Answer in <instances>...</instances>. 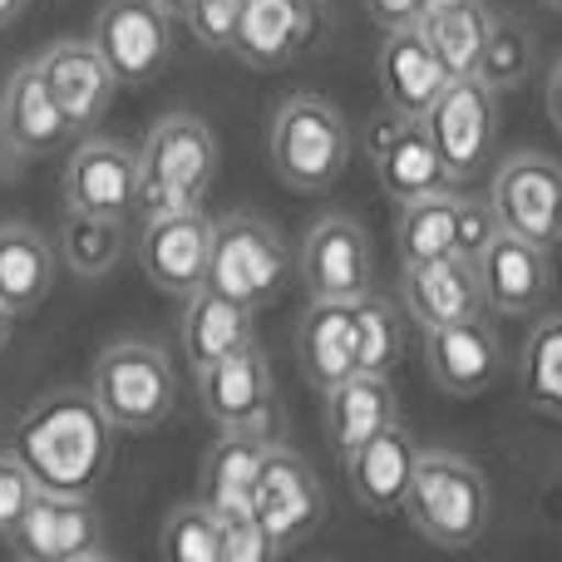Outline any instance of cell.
Masks as SVG:
<instances>
[{
  "mask_svg": "<svg viewBox=\"0 0 562 562\" xmlns=\"http://www.w3.org/2000/svg\"><path fill=\"white\" fill-rule=\"evenodd\" d=\"M109 415L94 390H55L15 429L10 454L49 494H94L109 474Z\"/></svg>",
  "mask_w": 562,
  "mask_h": 562,
  "instance_id": "cell-1",
  "label": "cell"
},
{
  "mask_svg": "<svg viewBox=\"0 0 562 562\" xmlns=\"http://www.w3.org/2000/svg\"><path fill=\"white\" fill-rule=\"evenodd\" d=\"M217 173V138L198 114H164L138 148V207L183 213L203 207Z\"/></svg>",
  "mask_w": 562,
  "mask_h": 562,
  "instance_id": "cell-2",
  "label": "cell"
},
{
  "mask_svg": "<svg viewBox=\"0 0 562 562\" xmlns=\"http://www.w3.org/2000/svg\"><path fill=\"white\" fill-rule=\"evenodd\" d=\"M405 514L429 543L439 548H469L488 528V484L469 459L449 449L419 454L415 479H409Z\"/></svg>",
  "mask_w": 562,
  "mask_h": 562,
  "instance_id": "cell-3",
  "label": "cell"
},
{
  "mask_svg": "<svg viewBox=\"0 0 562 562\" xmlns=\"http://www.w3.org/2000/svg\"><path fill=\"white\" fill-rule=\"evenodd\" d=\"M94 400L114 429H158L178 405V370L154 340H114L94 360Z\"/></svg>",
  "mask_w": 562,
  "mask_h": 562,
  "instance_id": "cell-4",
  "label": "cell"
},
{
  "mask_svg": "<svg viewBox=\"0 0 562 562\" xmlns=\"http://www.w3.org/2000/svg\"><path fill=\"white\" fill-rule=\"evenodd\" d=\"M350 164V128L340 109L316 94H296L272 119V168L296 193H321Z\"/></svg>",
  "mask_w": 562,
  "mask_h": 562,
  "instance_id": "cell-5",
  "label": "cell"
},
{
  "mask_svg": "<svg viewBox=\"0 0 562 562\" xmlns=\"http://www.w3.org/2000/svg\"><path fill=\"white\" fill-rule=\"evenodd\" d=\"M286 277H291V252L272 223L233 213L213 227V262H207L203 286L262 311L267 301H277Z\"/></svg>",
  "mask_w": 562,
  "mask_h": 562,
  "instance_id": "cell-6",
  "label": "cell"
},
{
  "mask_svg": "<svg viewBox=\"0 0 562 562\" xmlns=\"http://www.w3.org/2000/svg\"><path fill=\"white\" fill-rule=\"evenodd\" d=\"M10 553L25 562H79L104 548V518L89 494H49L40 488L20 524L10 528Z\"/></svg>",
  "mask_w": 562,
  "mask_h": 562,
  "instance_id": "cell-7",
  "label": "cell"
},
{
  "mask_svg": "<svg viewBox=\"0 0 562 562\" xmlns=\"http://www.w3.org/2000/svg\"><path fill=\"white\" fill-rule=\"evenodd\" d=\"M173 10L164 0H104L94 15V45L119 85H148L173 49Z\"/></svg>",
  "mask_w": 562,
  "mask_h": 562,
  "instance_id": "cell-8",
  "label": "cell"
},
{
  "mask_svg": "<svg viewBox=\"0 0 562 562\" xmlns=\"http://www.w3.org/2000/svg\"><path fill=\"white\" fill-rule=\"evenodd\" d=\"M425 124L454 183H469L494 164V89L479 75L449 79V89L429 109Z\"/></svg>",
  "mask_w": 562,
  "mask_h": 562,
  "instance_id": "cell-9",
  "label": "cell"
},
{
  "mask_svg": "<svg viewBox=\"0 0 562 562\" xmlns=\"http://www.w3.org/2000/svg\"><path fill=\"white\" fill-rule=\"evenodd\" d=\"M498 223L518 237L553 247L562 243V164L548 154H508L494 173Z\"/></svg>",
  "mask_w": 562,
  "mask_h": 562,
  "instance_id": "cell-10",
  "label": "cell"
},
{
  "mask_svg": "<svg viewBox=\"0 0 562 562\" xmlns=\"http://www.w3.org/2000/svg\"><path fill=\"white\" fill-rule=\"evenodd\" d=\"M213 227L203 207H183V213H154L138 237V262L144 277L168 296H193L207 281L213 262Z\"/></svg>",
  "mask_w": 562,
  "mask_h": 562,
  "instance_id": "cell-11",
  "label": "cell"
},
{
  "mask_svg": "<svg viewBox=\"0 0 562 562\" xmlns=\"http://www.w3.org/2000/svg\"><path fill=\"white\" fill-rule=\"evenodd\" d=\"M257 518L272 533L277 553L306 543L311 533L326 518V494H321L311 464L286 445H272L262 459V474H257Z\"/></svg>",
  "mask_w": 562,
  "mask_h": 562,
  "instance_id": "cell-12",
  "label": "cell"
},
{
  "mask_svg": "<svg viewBox=\"0 0 562 562\" xmlns=\"http://www.w3.org/2000/svg\"><path fill=\"white\" fill-rule=\"evenodd\" d=\"M301 281L316 301H360L375 291L370 237L350 217H321L301 243Z\"/></svg>",
  "mask_w": 562,
  "mask_h": 562,
  "instance_id": "cell-13",
  "label": "cell"
},
{
  "mask_svg": "<svg viewBox=\"0 0 562 562\" xmlns=\"http://www.w3.org/2000/svg\"><path fill=\"white\" fill-rule=\"evenodd\" d=\"M65 207L124 223L138 207V154L114 138H89L65 168Z\"/></svg>",
  "mask_w": 562,
  "mask_h": 562,
  "instance_id": "cell-14",
  "label": "cell"
},
{
  "mask_svg": "<svg viewBox=\"0 0 562 562\" xmlns=\"http://www.w3.org/2000/svg\"><path fill=\"white\" fill-rule=\"evenodd\" d=\"M198 400L217 429H267L272 419V370L262 346H247L198 370Z\"/></svg>",
  "mask_w": 562,
  "mask_h": 562,
  "instance_id": "cell-15",
  "label": "cell"
},
{
  "mask_svg": "<svg viewBox=\"0 0 562 562\" xmlns=\"http://www.w3.org/2000/svg\"><path fill=\"white\" fill-rule=\"evenodd\" d=\"M35 65H40V75H45L49 94H55L59 114L69 119V128L89 134V128L104 119L109 99H114V85H119L109 59L99 55V45L94 40H59Z\"/></svg>",
  "mask_w": 562,
  "mask_h": 562,
  "instance_id": "cell-16",
  "label": "cell"
},
{
  "mask_svg": "<svg viewBox=\"0 0 562 562\" xmlns=\"http://www.w3.org/2000/svg\"><path fill=\"white\" fill-rule=\"evenodd\" d=\"M370 154H375V173H380V188H385L395 203H409V198H425V193H439L449 188L445 158L435 148V134H429L425 119H400L390 114V124L370 134Z\"/></svg>",
  "mask_w": 562,
  "mask_h": 562,
  "instance_id": "cell-17",
  "label": "cell"
},
{
  "mask_svg": "<svg viewBox=\"0 0 562 562\" xmlns=\"http://www.w3.org/2000/svg\"><path fill=\"white\" fill-rule=\"evenodd\" d=\"M449 69L439 49L419 25L390 30L385 49H380V89H385V109L400 119H429L439 94L449 89Z\"/></svg>",
  "mask_w": 562,
  "mask_h": 562,
  "instance_id": "cell-18",
  "label": "cell"
},
{
  "mask_svg": "<svg viewBox=\"0 0 562 562\" xmlns=\"http://www.w3.org/2000/svg\"><path fill=\"white\" fill-rule=\"evenodd\" d=\"M272 449L267 429H223L213 449L203 459V479H198V498L213 508L223 524L237 518H257V474H262V459Z\"/></svg>",
  "mask_w": 562,
  "mask_h": 562,
  "instance_id": "cell-19",
  "label": "cell"
},
{
  "mask_svg": "<svg viewBox=\"0 0 562 562\" xmlns=\"http://www.w3.org/2000/svg\"><path fill=\"white\" fill-rule=\"evenodd\" d=\"M488 296H484V277L479 262L449 252L435 262H415L405 267V311L415 316V326H449V321H469L484 316Z\"/></svg>",
  "mask_w": 562,
  "mask_h": 562,
  "instance_id": "cell-20",
  "label": "cell"
},
{
  "mask_svg": "<svg viewBox=\"0 0 562 562\" xmlns=\"http://www.w3.org/2000/svg\"><path fill=\"white\" fill-rule=\"evenodd\" d=\"M419 464V445L400 419H390L385 429L366 439L356 454L346 459L350 474V494L370 508V514H400L409 498V479H415Z\"/></svg>",
  "mask_w": 562,
  "mask_h": 562,
  "instance_id": "cell-21",
  "label": "cell"
},
{
  "mask_svg": "<svg viewBox=\"0 0 562 562\" xmlns=\"http://www.w3.org/2000/svg\"><path fill=\"white\" fill-rule=\"evenodd\" d=\"M479 277H484V296L504 316H528L553 286V267H548V247L533 237H518L498 227L488 252L479 257Z\"/></svg>",
  "mask_w": 562,
  "mask_h": 562,
  "instance_id": "cell-22",
  "label": "cell"
},
{
  "mask_svg": "<svg viewBox=\"0 0 562 562\" xmlns=\"http://www.w3.org/2000/svg\"><path fill=\"white\" fill-rule=\"evenodd\" d=\"M425 360H429V380L445 395H479L498 375V336L484 326V316L429 326Z\"/></svg>",
  "mask_w": 562,
  "mask_h": 562,
  "instance_id": "cell-23",
  "label": "cell"
},
{
  "mask_svg": "<svg viewBox=\"0 0 562 562\" xmlns=\"http://www.w3.org/2000/svg\"><path fill=\"white\" fill-rule=\"evenodd\" d=\"M65 134H75V128L59 114L40 65H20L10 75L5 94H0V144L15 158H40V154H55L65 144Z\"/></svg>",
  "mask_w": 562,
  "mask_h": 562,
  "instance_id": "cell-24",
  "label": "cell"
},
{
  "mask_svg": "<svg viewBox=\"0 0 562 562\" xmlns=\"http://www.w3.org/2000/svg\"><path fill=\"white\" fill-rule=\"evenodd\" d=\"M311 35L306 0H243V20L233 35V55L247 69H281L296 59Z\"/></svg>",
  "mask_w": 562,
  "mask_h": 562,
  "instance_id": "cell-25",
  "label": "cell"
},
{
  "mask_svg": "<svg viewBox=\"0 0 562 562\" xmlns=\"http://www.w3.org/2000/svg\"><path fill=\"white\" fill-rule=\"evenodd\" d=\"M247 346H257L252 306H243V301L223 296V291H213V286H198L183 311V360L193 366V375L203 366H217V360L237 356V350H247Z\"/></svg>",
  "mask_w": 562,
  "mask_h": 562,
  "instance_id": "cell-26",
  "label": "cell"
},
{
  "mask_svg": "<svg viewBox=\"0 0 562 562\" xmlns=\"http://www.w3.org/2000/svg\"><path fill=\"white\" fill-rule=\"evenodd\" d=\"M296 356L306 380L326 395L330 385H340L346 375H356V301H316L301 316Z\"/></svg>",
  "mask_w": 562,
  "mask_h": 562,
  "instance_id": "cell-27",
  "label": "cell"
},
{
  "mask_svg": "<svg viewBox=\"0 0 562 562\" xmlns=\"http://www.w3.org/2000/svg\"><path fill=\"white\" fill-rule=\"evenodd\" d=\"M395 419V390H390V375H346L340 385L326 390V429L330 445H336L340 459H350L360 445H366L375 429H385Z\"/></svg>",
  "mask_w": 562,
  "mask_h": 562,
  "instance_id": "cell-28",
  "label": "cell"
},
{
  "mask_svg": "<svg viewBox=\"0 0 562 562\" xmlns=\"http://www.w3.org/2000/svg\"><path fill=\"white\" fill-rule=\"evenodd\" d=\"M55 247L30 223H0V301L30 316L55 286Z\"/></svg>",
  "mask_w": 562,
  "mask_h": 562,
  "instance_id": "cell-29",
  "label": "cell"
},
{
  "mask_svg": "<svg viewBox=\"0 0 562 562\" xmlns=\"http://www.w3.org/2000/svg\"><path fill=\"white\" fill-rule=\"evenodd\" d=\"M459 207L464 198L439 188V193L409 198L400 203V223H395V243H400V262H435V257H449L459 243Z\"/></svg>",
  "mask_w": 562,
  "mask_h": 562,
  "instance_id": "cell-30",
  "label": "cell"
},
{
  "mask_svg": "<svg viewBox=\"0 0 562 562\" xmlns=\"http://www.w3.org/2000/svg\"><path fill=\"white\" fill-rule=\"evenodd\" d=\"M55 252L65 257V267L75 277H85V281L109 277L128 252L124 223H119V217H94V213H75V207H69L65 223H59Z\"/></svg>",
  "mask_w": 562,
  "mask_h": 562,
  "instance_id": "cell-31",
  "label": "cell"
},
{
  "mask_svg": "<svg viewBox=\"0 0 562 562\" xmlns=\"http://www.w3.org/2000/svg\"><path fill=\"white\" fill-rule=\"evenodd\" d=\"M488 20H494V10H488L484 0H464V5H449V10H439V15H429L419 30H425L429 45L439 49V59H445L449 75L464 79V75H479Z\"/></svg>",
  "mask_w": 562,
  "mask_h": 562,
  "instance_id": "cell-32",
  "label": "cell"
},
{
  "mask_svg": "<svg viewBox=\"0 0 562 562\" xmlns=\"http://www.w3.org/2000/svg\"><path fill=\"white\" fill-rule=\"evenodd\" d=\"M518 385L538 415L562 419V316H538V326L528 330Z\"/></svg>",
  "mask_w": 562,
  "mask_h": 562,
  "instance_id": "cell-33",
  "label": "cell"
},
{
  "mask_svg": "<svg viewBox=\"0 0 562 562\" xmlns=\"http://www.w3.org/2000/svg\"><path fill=\"white\" fill-rule=\"evenodd\" d=\"M168 562H227V524L198 498L168 514L164 533H158Z\"/></svg>",
  "mask_w": 562,
  "mask_h": 562,
  "instance_id": "cell-34",
  "label": "cell"
},
{
  "mask_svg": "<svg viewBox=\"0 0 562 562\" xmlns=\"http://www.w3.org/2000/svg\"><path fill=\"white\" fill-rule=\"evenodd\" d=\"M533 35H528V25L518 15H494L488 20V40H484V59H479V79H484L488 89H518L528 85V75H533Z\"/></svg>",
  "mask_w": 562,
  "mask_h": 562,
  "instance_id": "cell-35",
  "label": "cell"
},
{
  "mask_svg": "<svg viewBox=\"0 0 562 562\" xmlns=\"http://www.w3.org/2000/svg\"><path fill=\"white\" fill-rule=\"evenodd\" d=\"M400 360V311L385 296L356 301V370L366 375H390Z\"/></svg>",
  "mask_w": 562,
  "mask_h": 562,
  "instance_id": "cell-36",
  "label": "cell"
},
{
  "mask_svg": "<svg viewBox=\"0 0 562 562\" xmlns=\"http://www.w3.org/2000/svg\"><path fill=\"white\" fill-rule=\"evenodd\" d=\"M237 20H243V0H193L188 5V25L207 49H233Z\"/></svg>",
  "mask_w": 562,
  "mask_h": 562,
  "instance_id": "cell-37",
  "label": "cell"
},
{
  "mask_svg": "<svg viewBox=\"0 0 562 562\" xmlns=\"http://www.w3.org/2000/svg\"><path fill=\"white\" fill-rule=\"evenodd\" d=\"M35 494H40V484L30 479V469L15 454H0V538H10V528L20 524V514L30 508Z\"/></svg>",
  "mask_w": 562,
  "mask_h": 562,
  "instance_id": "cell-38",
  "label": "cell"
},
{
  "mask_svg": "<svg viewBox=\"0 0 562 562\" xmlns=\"http://www.w3.org/2000/svg\"><path fill=\"white\" fill-rule=\"evenodd\" d=\"M498 207H494V198L488 203H474V198H464V207H459V243H454V252L459 257H469V262H479V257L488 252V243L498 237Z\"/></svg>",
  "mask_w": 562,
  "mask_h": 562,
  "instance_id": "cell-39",
  "label": "cell"
},
{
  "mask_svg": "<svg viewBox=\"0 0 562 562\" xmlns=\"http://www.w3.org/2000/svg\"><path fill=\"white\" fill-rule=\"evenodd\" d=\"M267 558H277V543L262 528V518H237V524H227V562H267Z\"/></svg>",
  "mask_w": 562,
  "mask_h": 562,
  "instance_id": "cell-40",
  "label": "cell"
},
{
  "mask_svg": "<svg viewBox=\"0 0 562 562\" xmlns=\"http://www.w3.org/2000/svg\"><path fill=\"white\" fill-rule=\"evenodd\" d=\"M370 20L380 30H405V25H419V0H366Z\"/></svg>",
  "mask_w": 562,
  "mask_h": 562,
  "instance_id": "cell-41",
  "label": "cell"
},
{
  "mask_svg": "<svg viewBox=\"0 0 562 562\" xmlns=\"http://www.w3.org/2000/svg\"><path fill=\"white\" fill-rule=\"evenodd\" d=\"M548 114H553V124H558V134H562V65L548 75Z\"/></svg>",
  "mask_w": 562,
  "mask_h": 562,
  "instance_id": "cell-42",
  "label": "cell"
},
{
  "mask_svg": "<svg viewBox=\"0 0 562 562\" xmlns=\"http://www.w3.org/2000/svg\"><path fill=\"white\" fill-rule=\"evenodd\" d=\"M25 5H30V0H0V30L15 25V20L25 15Z\"/></svg>",
  "mask_w": 562,
  "mask_h": 562,
  "instance_id": "cell-43",
  "label": "cell"
},
{
  "mask_svg": "<svg viewBox=\"0 0 562 562\" xmlns=\"http://www.w3.org/2000/svg\"><path fill=\"white\" fill-rule=\"evenodd\" d=\"M449 5H464V0H419V25H425L429 15H439V10H449Z\"/></svg>",
  "mask_w": 562,
  "mask_h": 562,
  "instance_id": "cell-44",
  "label": "cell"
},
{
  "mask_svg": "<svg viewBox=\"0 0 562 562\" xmlns=\"http://www.w3.org/2000/svg\"><path fill=\"white\" fill-rule=\"evenodd\" d=\"M10 326H15V311H10L5 301H0V350L10 346Z\"/></svg>",
  "mask_w": 562,
  "mask_h": 562,
  "instance_id": "cell-45",
  "label": "cell"
},
{
  "mask_svg": "<svg viewBox=\"0 0 562 562\" xmlns=\"http://www.w3.org/2000/svg\"><path fill=\"white\" fill-rule=\"evenodd\" d=\"M164 5L168 10H183V15H188V5H193V0H164Z\"/></svg>",
  "mask_w": 562,
  "mask_h": 562,
  "instance_id": "cell-46",
  "label": "cell"
},
{
  "mask_svg": "<svg viewBox=\"0 0 562 562\" xmlns=\"http://www.w3.org/2000/svg\"><path fill=\"white\" fill-rule=\"evenodd\" d=\"M543 5H553V10H562V0H543Z\"/></svg>",
  "mask_w": 562,
  "mask_h": 562,
  "instance_id": "cell-47",
  "label": "cell"
}]
</instances>
